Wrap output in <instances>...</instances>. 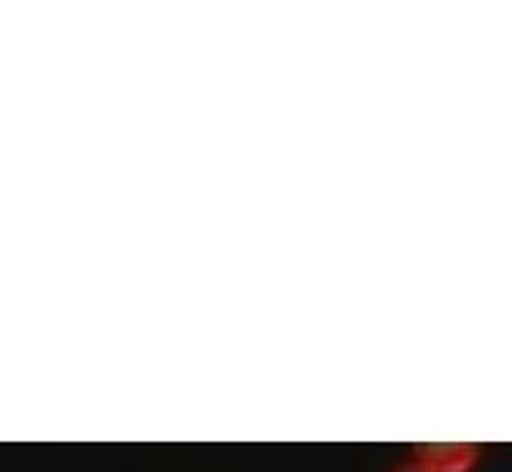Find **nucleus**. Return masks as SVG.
<instances>
[{"label": "nucleus", "mask_w": 512, "mask_h": 472, "mask_svg": "<svg viewBox=\"0 0 512 472\" xmlns=\"http://www.w3.org/2000/svg\"><path fill=\"white\" fill-rule=\"evenodd\" d=\"M479 459V449L469 442H425L415 449V466L428 472H469Z\"/></svg>", "instance_id": "f257e3e1"}, {"label": "nucleus", "mask_w": 512, "mask_h": 472, "mask_svg": "<svg viewBox=\"0 0 512 472\" xmlns=\"http://www.w3.org/2000/svg\"><path fill=\"white\" fill-rule=\"evenodd\" d=\"M401 472H428V469H422V466H408V469H401Z\"/></svg>", "instance_id": "f03ea898"}]
</instances>
